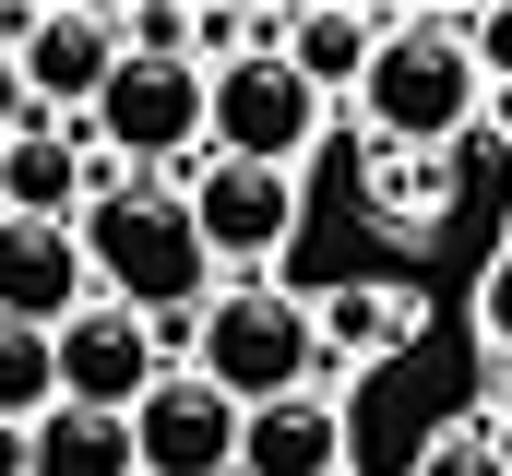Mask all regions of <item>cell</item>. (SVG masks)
<instances>
[{
  "mask_svg": "<svg viewBox=\"0 0 512 476\" xmlns=\"http://www.w3.org/2000/svg\"><path fill=\"white\" fill-rule=\"evenodd\" d=\"M72 238H84L96 298H120L143 322H191V310L215 298V262H203V238H191V203H179V179H155V167H108L96 203L72 215Z\"/></svg>",
  "mask_w": 512,
  "mask_h": 476,
  "instance_id": "6da1fadb",
  "label": "cell"
},
{
  "mask_svg": "<svg viewBox=\"0 0 512 476\" xmlns=\"http://www.w3.org/2000/svg\"><path fill=\"white\" fill-rule=\"evenodd\" d=\"M191 381H215L239 417L274 405V393H310V381H322L310 298L274 286V274H215V298L191 310Z\"/></svg>",
  "mask_w": 512,
  "mask_h": 476,
  "instance_id": "7a4b0ae2",
  "label": "cell"
},
{
  "mask_svg": "<svg viewBox=\"0 0 512 476\" xmlns=\"http://www.w3.org/2000/svg\"><path fill=\"white\" fill-rule=\"evenodd\" d=\"M358 108H370V131H382L393 155H453V143L477 131V108H489V84H477V60H465V24H441V12L382 24Z\"/></svg>",
  "mask_w": 512,
  "mask_h": 476,
  "instance_id": "3957f363",
  "label": "cell"
},
{
  "mask_svg": "<svg viewBox=\"0 0 512 476\" xmlns=\"http://www.w3.org/2000/svg\"><path fill=\"white\" fill-rule=\"evenodd\" d=\"M203 143H215L227 167H286V179H298V155L322 143V96L262 48L239 72H203Z\"/></svg>",
  "mask_w": 512,
  "mask_h": 476,
  "instance_id": "277c9868",
  "label": "cell"
},
{
  "mask_svg": "<svg viewBox=\"0 0 512 476\" xmlns=\"http://www.w3.org/2000/svg\"><path fill=\"white\" fill-rule=\"evenodd\" d=\"M179 203H191V238H203L215 274H274L286 238H298V179H286V167H227V155H203V167L179 179Z\"/></svg>",
  "mask_w": 512,
  "mask_h": 476,
  "instance_id": "5b68a950",
  "label": "cell"
},
{
  "mask_svg": "<svg viewBox=\"0 0 512 476\" xmlns=\"http://www.w3.org/2000/svg\"><path fill=\"white\" fill-rule=\"evenodd\" d=\"M84 119H96V143H108L120 167H155V179H167V167L203 143V72H191V60H120L108 96Z\"/></svg>",
  "mask_w": 512,
  "mask_h": 476,
  "instance_id": "8992f818",
  "label": "cell"
},
{
  "mask_svg": "<svg viewBox=\"0 0 512 476\" xmlns=\"http://www.w3.org/2000/svg\"><path fill=\"white\" fill-rule=\"evenodd\" d=\"M155 381H167V346H155V322H143V310H120V298H84V310L60 322V405L131 417Z\"/></svg>",
  "mask_w": 512,
  "mask_h": 476,
  "instance_id": "52a82bcc",
  "label": "cell"
},
{
  "mask_svg": "<svg viewBox=\"0 0 512 476\" xmlns=\"http://www.w3.org/2000/svg\"><path fill=\"white\" fill-rule=\"evenodd\" d=\"M108 72H120V12L60 0V12H36V24L12 36V84H24V108H36V119L96 108V96H108Z\"/></svg>",
  "mask_w": 512,
  "mask_h": 476,
  "instance_id": "ba28073f",
  "label": "cell"
},
{
  "mask_svg": "<svg viewBox=\"0 0 512 476\" xmlns=\"http://www.w3.org/2000/svg\"><path fill=\"white\" fill-rule=\"evenodd\" d=\"M131 465L143 476H227L239 465V405L191 369H167L143 405H131Z\"/></svg>",
  "mask_w": 512,
  "mask_h": 476,
  "instance_id": "9c48e42d",
  "label": "cell"
},
{
  "mask_svg": "<svg viewBox=\"0 0 512 476\" xmlns=\"http://www.w3.org/2000/svg\"><path fill=\"white\" fill-rule=\"evenodd\" d=\"M84 298H96V274H84V238H72V227H24V215H0V322H24V334H60Z\"/></svg>",
  "mask_w": 512,
  "mask_h": 476,
  "instance_id": "30bf717a",
  "label": "cell"
},
{
  "mask_svg": "<svg viewBox=\"0 0 512 476\" xmlns=\"http://www.w3.org/2000/svg\"><path fill=\"white\" fill-rule=\"evenodd\" d=\"M227 476H346V405L310 381V393H274L239 417V465Z\"/></svg>",
  "mask_w": 512,
  "mask_h": 476,
  "instance_id": "8fae6325",
  "label": "cell"
},
{
  "mask_svg": "<svg viewBox=\"0 0 512 476\" xmlns=\"http://www.w3.org/2000/svg\"><path fill=\"white\" fill-rule=\"evenodd\" d=\"M96 179H108V167H84V143H72L60 119H24V131L0 143V215H24V227H72V215L96 203Z\"/></svg>",
  "mask_w": 512,
  "mask_h": 476,
  "instance_id": "7c38bea8",
  "label": "cell"
},
{
  "mask_svg": "<svg viewBox=\"0 0 512 476\" xmlns=\"http://www.w3.org/2000/svg\"><path fill=\"white\" fill-rule=\"evenodd\" d=\"M370 48H382V12H346V0H310V12H286V36H274V60H286L322 108L370 84Z\"/></svg>",
  "mask_w": 512,
  "mask_h": 476,
  "instance_id": "4fadbf2b",
  "label": "cell"
},
{
  "mask_svg": "<svg viewBox=\"0 0 512 476\" xmlns=\"http://www.w3.org/2000/svg\"><path fill=\"white\" fill-rule=\"evenodd\" d=\"M24 476H143V465H131V417L48 405V417L24 429Z\"/></svg>",
  "mask_w": 512,
  "mask_h": 476,
  "instance_id": "5bb4252c",
  "label": "cell"
},
{
  "mask_svg": "<svg viewBox=\"0 0 512 476\" xmlns=\"http://www.w3.org/2000/svg\"><path fill=\"white\" fill-rule=\"evenodd\" d=\"M310 334H322V369L346 381V369H370V357L405 346V298H382V286H334V298L310 310Z\"/></svg>",
  "mask_w": 512,
  "mask_h": 476,
  "instance_id": "9a60e30c",
  "label": "cell"
},
{
  "mask_svg": "<svg viewBox=\"0 0 512 476\" xmlns=\"http://www.w3.org/2000/svg\"><path fill=\"white\" fill-rule=\"evenodd\" d=\"M48 405H60V334L0 322V429H36Z\"/></svg>",
  "mask_w": 512,
  "mask_h": 476,
  "instance_id": "2e32d148",
  "label": "cell"
},
{
  "mask_svg": "<svg viewBox=\"0 0 512 476\" xmlns=\"http://www.w3.org/2000/svg\"><path fill=\"white\" fill-rule=\"evenodd\" d=\"M441 203H453V167L441 155H370V215L382 227H441Z\"/></svg>",
  "mask_w": 512,
  "mask_h": 476,
  "instance_id": "e0dca14e",
  "label": "cell"
},
{
  "mask_svg": "<svg viewBox=\"0 0 512 476\" xmlns=\"http://www.w3.org/2000/svg\"><path fill=\"white\" fill-rule=\"evenodd\" d=\"M417 476H512V441L477 417V429H441L429 453H417Z\"/></svg>",
  "mask_w": 512,
  "mask_h": 476,
  "instance_id": "ac0fdd59",
  "label": "cell"
},
{
  "mask_svg": "<svg viewBox=\"0 0 512 476\" xmlns=\"http://www.w3.org/2000/svg\"><path fill=\"white\" fill-rule=\"evenodd\" d=\"M465 60H477V84H489V96H512V0H489V12L465 24Z\"/></svg>",
  "mask_w": 512,
  "mask_h": 476,
  "instance_id": "d6986e66",
  "label": "cell"
},
{
  "mask_svg": "<svg viewBox=\"0 0 512 476\" xmlns=\"http://www.w3.org/2000/svg\"><path fill=\"white\" fill-rule=\"evenodd\" d=\"M477 334H489V357L512 369V238H501V262L477 274Z\"/></svg>",
  "mask_w": 512,
  "mask_h": 476,
  "instance_id": "ffe728a7",
  "label": "cell"
},
{
  "mask_svg": "<svg viewBox=\"0 0 512 476\" xmlns=\"http://www.w3.org/2000/svg\"><path fill=\"white\" fill-rule=\"evenodd\" d=\"M24 119H36V108H24V84H12V48H0V143H12Z\"/></svg>",
  "mask_w": 512,
  "mask_h": 476,
  "instance_id": "44dd1931",
  "label": "cell"
},
{
  "mask_svg": "<svg viewBox=\"0 0 512 476\" xmlns=\"http://www.w3.org/2000/svg\"><path fill=\"white\" fill-rule=\"evenodd\" d=\"M489 429H501V441H512V369H501V393H489Z\"/></svg>",
  "mask_w": 512,
  "mask_h": 476,
  "instance_id": "7402d4cb",
  "label": "cell"
},
{
  "mask_svg": "<svg viewBox=\"0 0 512 476\" xmlns=\"http://www.w3.org/2000/svg\"><path fill=\"white\" fill-rule=\"evenodd\" d=\"M0 476H24V429H0Z\"/></svg>",
  "mask_w": 512,
  "mask_h": 476,
  "instance_id": "603a6c76",
  "label": "cell"
}]
</instances>
